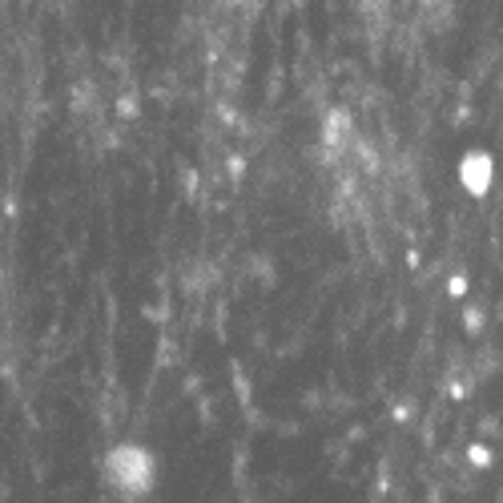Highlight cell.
I'll return each mask as SVG.
<instances>
[{
    "label": "cell",
    "instance_id": "cell-1",
    "mask_svg": "<svg viewBox=\"0 0 503 503\" xmlns=\"http://www.w3.org/2000/svg\"><path fill=\"white\" fill-rule=\"evenodd\" d=\"M109 479L117 487H125V491H145L149 479H153V463H149V455L141 447H117L109 455Z\"/></svg>",
    "mask_w": 503,
    "mask_h": 503
}]
</instances>
